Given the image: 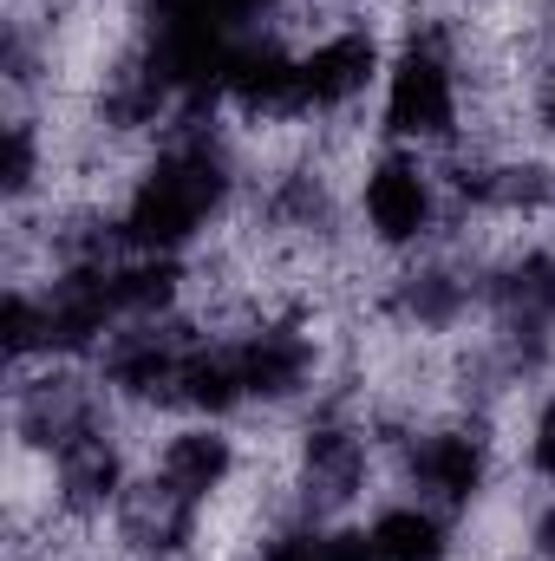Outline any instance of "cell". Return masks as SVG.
<instances>
[{"mask_svg": "<svg viewBox=\"0 0 555 561\" xmlns=\"http://www.w3.org/2000/svg\"><path fill=\"white\" fill-rule=\"evenodd\" d=\"M503 437H510V477L530 490H555V379L517 399Z\"/></svg>", "mask_w": 555, "mask_h": 561, "instance_id": "277c9868", "label": "cell"}, {"mask_svg": "<svg viewBox=\"0 0 555 561\" xmlns=\"http://www.w3.org/2000/svg\"><path fill=\"white\" fill-rule=\"evenodd\" d=\"M360 523H366V542L380 561H464V523L406 490H386Z\"/></svg>", "mask_w": 555, "mask_h": 561, "instance_id": "3957f363", "label": "cell"}, {"mask_svg": "<svg viewBox=\"0 0 555 561\" xmlns=\"http://www.w3.org/2000/svg\"><path fill=\"white\" fill-rule=\"evenodd\" d=\"M347 203H353V236L380 262L431 255L451 236V196H444L438 157L406 150V144H373L353 170Z\"/></svg>", "mask_w": 555, "mask_h": 561, "instance_id": "7a4b0ae2", "label": "cell"}, {"mask_svg": "<svg viewBox=\"0 0 555 561\" xmlns=\"http://www.w3.org/2000/svg\"><path fill=\"white\" fill-rule=\"evenodd\" d=\"M471 118V79H464V39L451 13H406L393 26V59L373 99V138L406 150H451L464 144Z\"/></svg>", "mask_w": 555, "mask_h": 561, "instance_id": "6da1fadb", "label": "cell"}]
</instances>
